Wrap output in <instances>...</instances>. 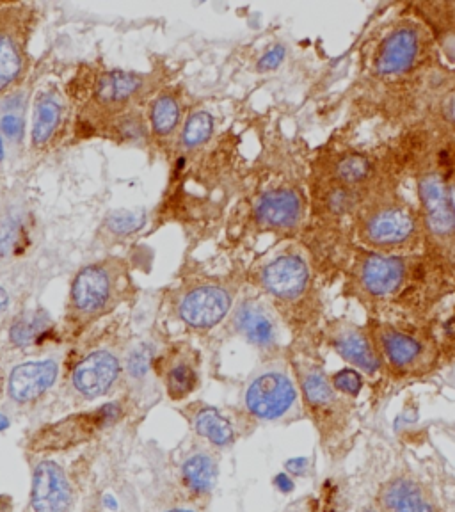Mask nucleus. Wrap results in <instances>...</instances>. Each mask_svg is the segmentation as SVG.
Listing matches in <instances>:
<instances>
[{
    "instance_id": "obj_1",
    "label": "nucleus",
    "mask_w": 455,
    "mask_h": 512,
    "mask_svg": "<svg viewBox=\"0 0 455 512\" xmlns=\"http://www.w3.org/2000/svg\"><path fill=\"white\" fill-rule=\"evenodd\" d=\"M304 409L312 418L326 452H336L347 440L352 424V400L336 392L326 370L317 363L297 367Z\"/></svg>"
},
{
    "instance_id": "obj_2",
    "label": "nucleus",
    "mask_w": 455,
    "mask_h": 512,
    "mask_svg": "<svg viewBox=\"0 0 455 512\" xmlns=\"http://www.w3.org/2000/svg\"><path fill=\"white\" fill-rule=\"evenodd\" d=\"M358 237L377 253L404 251L415 246L424 230L420 214H415L404 200L395 194H383L368 201L358 216Z\"/></svg>"
},
{
    "instance_id": "obj_3",
    "label": "nucleus",
    "mask_w": 455,
    "mask_h": 512,
    "mask_svg": "<svg viewBox=\"0 0 455 512\" xmlns=\"http://www.w3.org/2000/svg\"><path fill=\"white\" fill-rule=\"evenodd\" d=\"M370 335L383 363V372L395 379L422 376L436 363V345L425 336L393 324H372Z\"/></svg>"
},
{
    "instance_id": "obj_4",
    "label": "nucleus",
    "mask_w": 455,
    "mask_h": 512,
    "mask_svg": "<svg viewBox=\"0 0 455 512\" xmlns=\"http://www.w3.org/2000/svg\"><path fill=\"white\" fill-rule=\"evenodd\" d=\"M420 219L432 246L443 255L455 253V217L448 191V173L443 166L427 164L416 178Z\"/></svg>"
},
{
    "instance_id": "obj_5",
    "label": "nucleus",
    "mask_w": 455,
    "mask_h": 512,
    "mask_svg": "<svg viewBox=\"0 0 455 512\" xmlns=\"http://www.w3.org/2000/svg\"><path fill=\"white\" fill-rule=\"evenodd\" d=\"M249 415L262 422H283L296 418L301 408V392L287 367L272 365L258 372L244 395Z\"/></svg>"
},
{
    "instance_id": "obj_6",
    "label": "nucleus",
    "mask_w": 455,
    "mask_h": 512,
    "mask_svg": "<svg viewBox=\"0 0 455 512\" xmlns=\"http://www.w3.org/2000/svg\"><path fill=\"white\" fill-rule=\"evenodd\" d=\"M409 276L406 256L360 251L352 265V287L365 301H384L399 294Z\"/></svg>"
},
{
    "instance_id": "obj_7",
    "label": "nucleus",
    "mask_w": 455,
    "mask_h": 512,
    "mask_svg": "<svg viewBox=\"0 0 455 512\" xmlns=\"http://www.w3.org/2000/svg\"><path fill=\"white\" fill-rule=\"evenodd\" d=\"M328 344L349 365L365 376L374 377L383 372V363L377 354L370 329L349 320H335L328 328Z\"/></svg>"
},
{
    "instance_id": "obj_8",
    "label": "nucleus",
    "mask_w": 455,
    "mask_h": 512,
    "mask_svg": "<svg viewBox=\"0 0 455 512\" xmlns=\"http://www.w3.org/2000/svg\"><path fill=\"white\" fill-rule=\"evenodd\" d=\"M424 52L422 29L402 24L384 36L374 57V72L381 77H395L413 70Z\"/></svg>"
},
{
    "instance_id": "obj_9",
    "label": "nucleus",
    "mask_w": 455,
    "mask_h": 512,
    "mask_svg": "<svg viewBox=\"0 0 455 512\" xmlns=\"http://www.w3.org/2000/svg\"><path fill=\"white\" fill-rule=\"evenodd\" d=\"M118 416L116 404H109L95 415L72 416L66 422L52 425L45 431L38 432L31 441V450L34 452H48V450H63L73 445L88 441L98 429L111 424Z\"/></svg>"
},
{
    "instance_id": "obj_10",
    "label": "nucleus",
    "mask_w": 455,
    "mask_h": 512,
    "mask_svg": "<svg viewBox=\"0 0 455 512\" xmlns=\"http://www.w3.org/2000/svg\"><path fill=\"white\" fill-rule=\"evenodd\" d=\"M379 512H450L431 489L409 475H395L377 489Z\"/></svg>"
},
{
    "instance_id": "obj_11",
    "label": "nucleus",
    "mask_w": 455,
    "mask_h": 512,
    "mask_svg": "<svg viewBox=\"0 0 455 512\" xmlns=\"http://www.w3.org/2000/svg\"><path fill=\"white\" fill-rule=\"evenodd\" d=\"M262 280L272 297L283 303H297L310 294L312 271L304 256L287 253L265 265Z\"/></svg>"
},
{
    "instance_id": "obj_12",
    "label": "nucleus",
    "mask_w": 455,
    "mask_h": 512,
    "mask_svg": "<svg viewBox=\"0 0 455 512\" xmlns=\"http://www.w3.org/2000/svg\"><path fill=\"white\" fill-rule=\"evenodd\" d=\"M232 308V296L223 287L203 285L185 294L180 303V317L191 328L210 329L217 326Z\"/></svg>"
},
{
    "instance_id": "obj_13",
    "label": "nucleus",
    "mask_w": 455,
    "mask_h": 512,
    "mask_svg": "<svg viewBox=\"0 0 455 512\" xmlns=\"http://www.w3.org/2000/svg\"><path fill=\"white\" fill-rule=\"evenodd\" d=\"M32 509L36 512H66L72 505V486L66 473L52 461H43L34 470Z\"/></svg>"
},
{
    "instance_id": "obj_14",
    "label": "nucleus",
    "mask_w": 455,
    "mask_h": 512,
    "mask_svg": "<svg viewBox=\"0 0 455 512\" xmlns=\"http://www.w3.org/2000/svg\"><path fill=\"white\" fill-rule=\"evenodd\" d=\"M120 370V361L114 354L107 351L93 352L73 370V386L80 395L96 399L111 390L112 384L120 376Z\"/></svg>"
},
{
    "instance_id": "obj_15",
    "label": "nucleus",
    "mask_w": 455,
    "mask_h": 512,
    "mask_svg": "<svg viewBox=\"0 0 455 512\" xmlns=\"http://www.w3.org/2000/svg\"><path fill=\"white\" fill-rule=\"evenodd\" d=\"M114 276L105 265H91L73 281V308L80 313H95L111 301Z\"/></svg>"
},
{
    "instance_id": "obj_16",
    "label": "nucleus",
    "mask_w": 455,
    "mask_h": 512,
    "mask_svg": "<svg viewBox=\"0 0 455 512\" xmlns=\"http://www.w3.org/2000/svg\"><path fill=\"white\" fill-rule=\"evenodd\" d=\"M59 367L54 360L27 361L13 368L9 376V395L25 404L38 399L56 383Z\"/></svg>"
},
{
    "instance_id": "obj_17",
    "label": "nucleus",
    "mask_w": 455,
    "mask_h": 512,
    "mask_svg": "<svg viewBox=\"0 0 455 512\" xmlns=\"http://www.w3.org/2000/svg\"><path fill=\"white\" fill-rule=\"evenodd\" d=\"M256 219L267 228L290 230L303 217V200L294 189H274L265 192L256 203Z\"/></svg>"
},
{
    "instance_id": "obj_18",
    "label": "nucleus",
    "mask_w": 455,
    "mask_h": 512,
    "mask_svg": "<svg viewBox=\"0 0 455 512\" xmlns=\"http://www.w3.org/2000/svg\"><path fill=\"white\" fill-rule=\"evenodd\" d=\"M235 326L249 344L260 349H274L280 342V329L264 304L246 301L235 313Z\"/></svg>"
},
{
    "instance_id": "obj_19",
    "label": "nucleus",
    "mask_w": 455,
    "mask_h": 512,
    "mask_svg": "<svg viewBox=\"0 0 455 512\" xmlns=\"http://www.w3.org/2000/svg\"><path fill=\"white\" fill-rule=\"evenodd\" d=\"M24 68V45L20 32L0 22V91L13 86Z\"/></svg>"
},
{
    "instance_id": "obj_20",
    "label": "nucleus",
    "mask_w": 455,
    "mask_h": 512,
    "mask_svg": "<svg viewBox=\"0 0 455 512\" xmlns=\"http://www.w3.org/2000/svg\"><path fill=\"white\" fill-rule=\"evenodd\" d=\"M143 86L139 75L128 72H111L96 86V98L105 104H121L136 95Z\"/></svg>"
},
{
    "instance_id": "obj_21",
    "label": "nucleus",
    "mask_w": 455,
    "mask_h": 512,
    "mask_svg": "<svg viewBox=\"0 0 455 512\" xmlns=\"http://www.w3.org/2000/svg\"><path fill=\"white\" fill-rule=\"evenodd\" d=\"M194 425H196L198 434H201L203 438H207L210 443L219 445V447L232 445L233 441H235L233 425L217 409H201L200 413L196 415Z\"/></svg>"
},
{
    "instance_id": "obj_22",
    "label": "nucleus",
    "mask_w": 455,
    "mask_h": 512,
    "mask_svg": "<svg viewBox=\"0 0 455 512\" xmlns=\"http://www.w3.org/2000/svg\"><path fill=\"white\" fill-rule=\"evenodd\" d=\"M372 175V162L363 155H345L336 160L333 168V182L354 189L367 184Z\"/></svg>"
},
{
    "instance_id": "obj_23",
    "label": "nucleus",
    "mask_w": 455,
    "mask_h": 512,
    "mask_svg": "<svg viewBox=\"0 0 455 512\" xmlns=\"http://www.w3.org/2000/svg\"><path fill=\"white\" fill-rule=\"evenodd\" d=\"M185 484L196 493H208L216 486L217 464L208 454H194L184 464Z\"/></svg>"
},
{
    "instance_id": "obj_24",
    "label": "nucleus",
    "mask_w": 455,
    "mask_h": 512,
    "mask_svg": "<svg viewBox=\"0 0 455 512\" xmlns=\"http://www.w3.org/2000/svg\"><path fill=\"white\" fill-rule=\"evenodd\" d=\"M61 121V105L50 96H43L36 111H34V125H32V143L34 146H43L54 136L57 125Z\"/></svg>"
},
{
    "instance_id": "obj_25",
    "label": "nucleus",
    "mask_w": 455,
    "mask_h": 512,
    "mask_svg": "<svg viewBox=\"0 0 455 512\" xmlns=\"http://www.w3.org/2000/svg\"><path fill=\"white\" fill-rule=\"evenodd\" d=\"M50 328V319L45 312H27L20 315L11 326V342L16 345H32Z\"/></svg>"
},
{
    "instance_id": "obj_26",
    "label": "nucleus",
    "mask_w": 455,
    "mask_h": 512,
    "mask_svg": "<svg viewBox=\"0 0 455 512\" xmlns=\"http://www.w3.org/2000/svg\"><path fill=\"white\" fill-rule=\"evenodd\" d=\"M180 120V107L173 96H159L152 107V127L155 134L168 136Z\"/></svg>"
},
{
    "instance_id": "obj_27",
    "label": "nucleus",
    "mask_w": 455,
    "mask_h": 512,
    "mask_svg": "<svg viewBox=\"0 0 455 512\" xmlns=\"http://www.w3.org/2000/svg\"><path fill=\"white\" fill-rule=\"evenodd\" d=\"M196 386V370L187 361H178L168 372V392L173 399H184Z\"/></svg>"
},
{
    "instance_id": "obj_28",
    "label": "nucleus",
    "mask_w": 455,
    "mask_h": 512,
    "mask_svg": "<svg viewBox=\"0 0 455 512\" xmlns=\"http://www.w3.org/2000/svg\"><path fill=\"white\" fill-rule=\"evenodd\" d=\"M329 379H331V384L335 386L336 392L344 395L345 399H358L361 392H363V388H365L363 374L356 368H340V370H336L335 374H331Z\"/></svg>"
},
{
    "instance_id": "obj_29",
    "label": "nucleus",
    "mask_w": 455,
    "mask_h": 512,
    "mask_svg": "<svg viewBox=\"0 0 455 512\" xmlns=\"http://www.w3.org/2000/svg\"><path fill=\"white\" fill-rule=\"evenodd\" d=\"M214 128V121L208 112H196L187 120L184 128V144L187 148H196L205 143Z\"/></svg>"
},
{
    "instance_id": "obj_30",
    "label": "nucleus",
    "mask_w": 455,
    "mask_h": 512,
    "mask_svg": "<svg viewBox=\"0 0 455 512\" xmlns=\"http://www.w3.org/2000/svg\"><path fill=\"white\" fill-rule=\"evenodd\" d=\"M146 224V214L144 212H132V210H120V212H112L107 219V228L112 233L118 235H130V233L141 230Z\"/></svg>"
},
{
    "instance_id": "obj_31",
    "label": "nucleus",
    "mask_w": 455,
    "mask_h": 512,
    "mask_svg": "<svg viewBox=\"0 0 455 512\" xmlns=\"http://www.w3.org/2000/svg\"><path fill=\"white\" fill-rule=\"evenodd\" d=\"M152 365V347L148 344H139L128 354L127 368L128 374L136 379L148 374Z\"/></svg>"
},
{
    "instance_id": "obj_32",
    "label": "nucleus",
    "mask_w": 455,
    "mask_h": 512,
    "mask_svg": "<svg viewBox=\"0 0 455 512\" xmlns=\"http://www.w3.org/2000/svg\"><path fill=\"white\" fill-rule=\"evenodd\" d=\"M0 130H2L4 136L16 141V139L24 136V120L15 112H8L0 118Z\"/></svg>"
},
{
    "instance_id": "obj_33",
    "label": "nucleus",
    "mask_w": 455,
    "mask_h": 512,
    "mask_svg": "<svg viewBox=\"0 0 455 512\" xmlns=\"http://www.w3.org/2000/svg\"><path fill=\"white\" fill-rule=\"evenodd\" d=\"M283 57H285V48L280 47V45H278V47H272L271 50L260 59L258 68H260V70H276V68L283 63Z\"/></svg>"
},
{
    "instance_id": "obj_34",
    "label": "nucleus",
    "mask_w": 455,
    "mask_h": 512,
    "mask_svg": "<svg viewBox=\"0 0 455 512\" xmlns=\"http://www.w3.org/2000/svg\"><path fill=\"white\" fill-rule=\"evenodd\" d=\"M304 464H306V459L297 457V459H290L288 461L287 468L292 473H304Z\"/></svg>"
},
{
    "instance_id": "obj_35",
    "label": "nucleus",
    "mask_w": 455,
    "mask_h": 512,
    "mask_svg": "<svg viewBox=\"0 0 455 512\" xmlns=\"http://www.w3.org/2000/svg\"><path fill=\"white\" fill-rule=\"evenodd\" d=\"M448 191H450V201H452V210L455 217V171L454 175H448Z\"/></svg>"
},
{
    "instance_id": "obj_36",
    "label": "nucleus",
    "mask_w": 455,
    "mask_h": 512,
    "mask_svg": "<svg viewBox=\"0 0 455 512\" xmlns=\"http://www.w3.org/2000/svg\"><path fill=\"white\" fill-rule=\"evenodd\" d=\"M8 304H9L8 292H6V290H4V288L0 287V315H2V313H4V310H6V308H8Z\"/></svg>"
},
{
    "instance_id": "obj_37",
    "label": "nucleus",
    "mask_w": 455,
    "mask_h": 512,
    "mask_svg": "<svg viewBox=\"0 0 455 512\" xmlns=\"http://www.w3.org/2000/svg\"><path fill=\"white\" fill-rule=\"evenodd\" d=\"M445 112H447L448 118L450 120L455 121V95L448 100L447 105H445Z\"/></svg>"
},
{
    "instance_id": "obj_38",
    "label": "nucleus",
    "mask_w": 455,
    "mask_h": 512,
    "mask_svg": "<svg viewBox=\"0 0 455 512\" xmlns=\"http://www.w3.org/2000/svg\"><path fill=\"white\" fill-rule=\"evenodd\" d=\"M358 512H379V509H377L376 502H368V504L361 505Z\"/></svg>"
},
{
    "instance_id": "obj_39",
    "label": "nucleus",
    "mask_w": 455,
    "mask_h": 512,
    "mask_svg": "<svg viewBox=\"0 0 455 512\" xmlns=\"http://www.w3.org/2000/svg\"><path fill=\"white\" fill-rule=\"evenodd\" d=\"M8 427H9L8 416L2 415V413H0V431H4V429H8Z\"/></svg>"
},
{
    "instance_id": "obj_40",
    "label": "nucleus",
    "mask_w": 455,
    "mask_h": 512,
    "mask_svg": "<svg viewBox=\"0 0 455 512\" xmlns=\"http://www.w3.org/2000/svg\"><path fill=\"white\" fill-rule=\"evenodd\" d=\"M4 159V143H2V139H0V160Z\"/></svg>"
},
{
    "instance_id": "obj_41",
    "label": "nucleus",
    "mask_w": 455,
    "mask_h": 512,
    "mask_svg": "<svg viewBox=\"0 0 455 512\" xmlns=\"http://www.w3.org/2000/svg\"><path fill=\"white\" fill-rule=\"evenodd\" d=\"M168 512H194V511H187V509H173V511Z\"/></svg>"
}]
</instances>
